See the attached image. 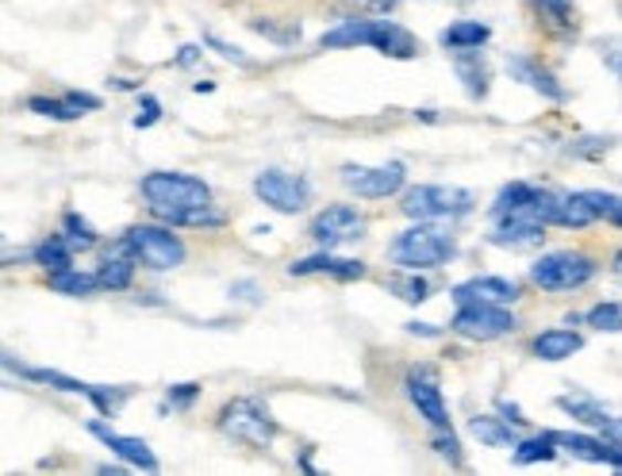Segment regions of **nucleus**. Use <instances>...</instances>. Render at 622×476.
Masks as SVG:
<instances>
[{
	"mask_svg": "<svg viewBox=\"0 0 622 476\" xmlns=\"http://www.w3.org/2000/svg\"><path fill=\"white\" fill-rule=\"evenodd\" d=\"M323 51H350V46H373L377 54L396 62L419 59V39L396 20H342L338 28L323 31Z\"/></svg>",
	"mask_w": 622,
	"mask_h": 476,
	"instance_id": "1",
	"label": "nucleus"
},
{
	"mask_svg": "<svg viewBox=\"0 0 622 476\" xmlns=\"http://www.w3.org/2000/svg\"><path fill=\"white\" fill-rule=\"evenodd\" d=\"M454 254H457V242L446 228H439V223H415V228L400 231L389 246L392 265H400V269H419V273L439 269V265H446Z\"/></svg>",
	"mask_w": 622,
	"mask_h": 476,
	"instance_id": "2",
	"label": "nucleus"
},
{
	"mask_svg": "<svg viewBox=\"0 0 622 476\" xmlns=\"http://www.w3.org/2000/svg\"><path fill=\"white\" fill-rule=\"evenodd\" d=\"M143 197L155 220L169 212H192V208L212 204V189L192 173H173V169H158V173L143 177Z\"/></svg>",
	"mask_w": 622,
	"mask_h": 476,
	"instance_id": "3",
	"label": "nucleus"
},
{
	"mask_svg": "<svg viewBox=\"0 0 622 476\" xmlns=\"http://www.w3.org/2000/svg\"><path fill=\"white\" fill-rule=\"evenodd\" d=\"M215 426L228 434L231 442H242L250 449H270L273 438L281 434L277 419L270 415L262 400H250V396H234L220 408L215 415Z\"/></svg>",
	"mask_w": 622,
	"mask_h": 476,
	"instance_id": "4",
	"label": "nucleus"
},
{
	"mask_svg": "<svg viewBox=\"0 0 622 476\" xmlns=\"http://www.w3.org/2000/svg\"><path fill=\"white\" fill-rule=\"evenodd\" d=\"M473 204V192L457 189V184H415V189L403 192L400 212L415 223H446L468 215Z\"/></svg>",
	"mask_w": 622,
	"mask_h": 476,
	"instance_id": "5",
	"label": "nucleus"
},
{
	"mask_svg": "<svg viewBox=\"0 0 622 476\" xmlns=\"http://www.w3.org/2000/svg\"><path fill=\"white\" fill-rule=\"evenodd\" d=\"M595 273H600V262L580 250H554L530 265V281L542 293H577V288L592 285Z\"/></svg>",
	"mask_w": 622,
	"mask_h": 476,
	"instance_id": "6",
	"label": "nucleus"
},
{
	"mask_svg": "<svg viewBox=\"0 0 622 476\" xmlns=\"http://www.w3.org/2000/svg\"><path fill=\"white\" fill-rule=\"evenodd\" d=\"M119 246L127 250V254L135 257L139 265H147V269H177V265L185 262V242L173 235V228L169 223H135V228L124 231V239H119Z\"/></svg>",
	"mask_w": 622,
	"mask_h": 476,
	"instance_id": "7",
	"label": "nucleus"
},
{
	"mask_svg": "<svg viewBox=\"0 0 622 476\" xmlns=\"http://www.w3.org/2000/svg\"><path fill=\"white\" fill-rule=\"evenodd\" d=\"M4 366L12 369V373L28 377V381L46 384V389L70 392V396H85L96 411H101V415H116V411L124 408V400L131 396V389H104V384H85V381H77V377L59 373V369H31V366H20V361H15L12 353H4Z\"/></svg>",
	"mask_w": 622,
	"mask_h": 476,
	"instance_id": "8",
	"label": "nucleus"
},
{
	"mask_svg": "<svg viewBox=\"0 0 622 476\" xmlns=\"http://www.w3.org/2000/svg\"><path fill=\"white\" fill-rule=\"evenodd\" d=\"M515 327H519V319L504 304H462L450 319V330L468 342H496L504 335H515Z\"/></svg>",
	"mask_w": 622,
	"mask_h": 476,
	"instance_id": "9",
	"label": "nucleus"
},
{
	"mask_svg": "<svg viewBox=\"0 0 622 476\" xmlns=\"http://www.w3.org/2000/svg\"><path fill=\"white\" fill-rule=\"evenodd\" d=\"M254 197L262 204H270L281 215H296L308 208L312 200V184L301 173H285V169H262L254 177Z\"/></svg>",
	"mask_w": 622,
	"mask_h": 476,
	"instance_id": "10",
	"label": "nucleus"
},
{
	"mask_svg": "<svg viewBox=\"0 0 622 476\" xmlns=\"http://www.w3.org/2000/svg\"><path fill=\"white\" fill-rule=\"evenodd\" d=\"M403 392H408L411 408L419 411V419H426L434 431H454L450 408H446V400H442L439 377H434L431 366H411L408 377H403Z\"/></svg>",
	"mask_w": 622,
	"mask_h": 476,
	"instance_id": "11",
	"label": "nucleus"
},
{
	"mask_svg": "<svg viewBox=\"0 0 622 476\" xmlns=\"http://www.w3.org/2000/svg\"><path fill=\"white\" fill-rule=\"evenodd\" d=\"M342 184L358 192L361 200H389L408 184L403 161H384V166H342Z\"/></svg>",
	"mask_w": 622,
	"mask_h": 476,
	"instance_id": "12",
	"label": "nucleus"
},
{
	"mask_svg": "<svg viewBox=\"0 0 622 476\" xmlns=\"http://www.w3.org/2000/svg\"><path fill=\"white\" fill-rule=\"evenodd\" d=\"M308 235L319 242L323 250L346 246V242H358L361 235H366V215L350 204H330L312 220Z\"/></svg>",
	"mask_w": 622,
	"mask_h": 476,
	"instance_id": "13",
	"label": "nucleus"
},
{
	"mask_svg": "<svg viewBox=\"0 0 622 476\" xmlns=\"http://www.w3.org/2000/svg\"><path fill=\"white\" fill-rule=\"evenodd\" d=\"M507 74L515 81H523L527 88H535V93L549 104L569 101V88H565L554 70H549L542 59H535V54H512V59H507Z\"/></svg>",
	"mask_w": 622,
	"mask_h": 476,
	"instance_id": "14",
	"label": "nucleus"
},
{
	"mask_svg": "<svg viewBox=\"0 0 622 476\" xmlns=\"http://www.w3.org/2000/svg\"><path fill=\"white\" fill-rule=\"evenodd\" d=\"M488 242L499 250H538L546 242V223L535 215H499Z\"/></svg>",
	"mask_w": 622,
	"mask_h": 476,
	"instance_id": "15",
	"label": "nucleus"
},
{
	"mask_svg": "<svg viewBox=\"0 0 622 476\" xmlns=\"http://www.w3.org/2000/svg\"><path fill=\"white\" fill-rule=\"evenodd\" d=\"M88 434H96V438H101L104 446H108L112 454L119 457V462L131 465V469L158 473V457H155V449H150L143 438H131V434H116V431H112V426H104L101 419H93V423H88Z\"/></svg>",
	"mask_w": 622,
	"mask_h": 476,
	"instance_id": "16",
	"label": "nucleus"
},
{
	"mask_svg": "<svg viewBox=\"0 0 622 476\" xmlns=\"http://www.w3.org/2000/svg\"><path fill=\"white\" fill-rule=\"evenodd\" d=\"M293 277H335V281H361L366 277V262L358 257H338L330 250H319L312 257H301V262L288 265Z\"/></svg>",
	"mask_w": 622,
	"mask_h": 476,
	"instance_id": "17",
	"label": "nucleus"
},
{
	"mask_svg": "<svg viewBox=\"0 0 622 476\" xmlns=\"http://www.w3.org/2000/svg\"><path fill=\"white\" fill-rule=\"evenodd\" d=\"M450 300L462 308V304H515L519 300V285L507 277H473V281H462V285H454V293H450Z\"/></svg>",
	"mask_w": 622,
	"mask_h": 476,
	"instance_id": "18",
	"label": "nucleus"
},
{
	"mask_svg": "<svg viewBox=\"0 0 622 476\" xmlns=\"http://www.w3.org/2000/svg\"><path fill=\"white\" fill-rule=\"evenodd\" d=\"M527 4L535 8L549 39H557V43H577L580 39V20L572 0H527Z\"/></svg>",
	"mask_w": 622,
	"mask_h": 476,
	"instance_id": "19",
	"label": "nucleus"
},
{
	"mask_svg": "<svg viewBox=\"0 0 622 476\" xmlns=\"http://www.w3.org/2000/svg\"><path fill=\"white\" fill-rule=\"evenodd\" d=\"M580 350H584V335L572 327H549L542 335L530 338V353L538 361H569Z\"/></svg>",
	"mask_w": 622,
	"mask_h": 476,
	"instance_id": "20",
	"label": "nucleus"
},
{
	"mask_svg": "<svg viewBox=\"0 0 622 476\" xmlns=\"http://www.w3.org/2000/svg\"><path fill=\"white\" fill-rule=\"evenodd\" d=\"M546 200V189H538V184L530 181H512L499 189L496 204H492V215H535L538 220V204Z\"/></svg>",
	"mask_w": 622,
	"mask_h": 476,
	"instance_id": "21",
	"label": "nucleus"
},
{
	"mask_svg": "<svg viewBox=\"0 0 622 476\" xmlns=\"http://www.w3.org/2000/svg\"><path fill=\"white\" fill-rule=\"evenodd\" d=\"M135 257L127 254L124 246H112V254L104 257L101 262V269H96V277H101V288L104 293H124V288H131V281H135Z\"/></svg>",
	"mask_w": 622,
	"mask_h": 476,
	"instance_id": "22",
	"label": "nucleus"
},
{
	"mask_svg": "<svg viewBox=\"0 0 622 476\" xmlns=\"http://www.w3.org/2000/svg\"><path fill=\"white\" fill-rule=\"evenodd\" d=\"M492 39V28L481 20H454L446 31L439 35V43L446 46L450 54H462V51H481L484 43Z\"/></svg>",
	"mask_w": 622,
	"mask_h": 476,
	"instance_id": "23",
	"label": "nucleus"
},
{
	"mask_svg": "<svg viewBox=\"0 0 622 476\" xmlns=\"http://www.w3.org/2000/svg\"><path fill=\"white\" fill-rule=\"evenodd\" d=\"M457 81L465 85L468 101H484L492 93V70L481 62V51H462L457 54Z\"/></svg>",
	"mask_w": 622,
	"mask_h": 476,
	"instance_id": "24",
	"label": "nucleus"
},
{
	"mask_svg": "<svg viewBox=\"0 0 622 476\" xmlns=\"http://www.w3.org/2000/svg\"><path fill=\"white\" fill-rule=\"evenodd\" d=\"M557 408L569 411V415L577 419L580 426H588V431H603V423L611 419V411L603 408L595 396H588V392H569V396H557Z\"/></svg>",
	"mask_w": 622,
	"mask_h": 476,
	"instance_id": "25",
	"label": "nucleus"
},
{
	"mask_svg": "<svg viewBox=\"0 0 622 476\" xmlns=\"http://www.w3.org/2000/svg\"><path fill=\"white\" fill-rule=\"evenodd\" d=\"M74 254H77V250L70 246L66 235H46V239L35 246V257H31V262H35L39 269H46V277H51V273L74 269Z\"/></svg>",
	"mask_w": 622,
	"mask_h": 476,
	"instance_id": "26",
	"label": "nucleus"
},
{
	"mask_svg": "<svg viewBox=\"0 0 622 476\" xmlns=\"http://www.w3.org/2000/svg\"><path fill=\"white\" fill-rule=\"evenodd\" d=\"M468 426H473V434L484 442V446H496V449L512 446L515 449V442H519V438H515V431H512V423H507L499 411H496V415H476Z\"/></svg>",
	"mask_w": 622,
	"mask_h": 476,
	"instance_id": "27",
	"label": "nucleus"
},
{
	"mask_svg": "<svg viewBox=\"0 0 622 476\" xmlns=\"http://www.w3.org/2000/svg\"><path fill=\"white\" fill-rule=\"evenodd\" d=\"M515 465H538V462H554L557 457V434L542 431V434H530V438L515 442Z\"/></svg>",
	"mask_w": 622,
	"mask_h": 476,
	"instance_id": "28",
	"label": "nucleus"
},
{
	"mask_svg": "<svg viewBox=\"0 0 622 476\" xmlns=\"http://www.w3.org/2000/svg\"><path fill=\"white\" fill-rule=\"evenodd\" d=\"M580 200L592 208L595 220H608L611 228L622 231V197L619 192H603V189H580Z\"/></svg>",
	"mask_w": 622,
	"mask_h": 476,
	"instance_id": "29",
	"label": "nucleus"
},
{
	"mask_svg": "<svg viewBox=\"0 0 622 476\" xmlns=\"http://www.w3.org/2000/svg\"><path fill=\"white\" fill-rule=\"evenodd\" d=\"M28 112H35V116H46V119H59V124H74L85 112L77 108L70 96H62V101H51V96H28V104H23Z\"/></svg>",
	"mask_w": 622,
	"mask_h": 476,
	"instance_id": "30",
	"label": "nucleus"
},
{
	"mask_svg": "<svg viewBox=\"0 0 622 476\" xmlns=\"http://www.w3.org/2000/svg\"><path fill=\"white\" fill-rule=\"evenodd\" d=\"M250 31L254 35H262V39H270V43H277V46H296L301 43V23L296 20H265V15H257V20H250Z\"/></svg>",
	"mask_w": 622,
	"mask_h": 476,
	"instance_id": "31",
	"label": "nucleus"
},
{
	"mask_svg": "<svg viewBox=\"0 0 622 476\" xmlns=\"http://www.w3.org/2000/svg\"><path fill=\"white\" fill-rule=\"evenodd\" d=\"M51 288L59 296H93L96 288H101V277H96V273H81V269L51 273Z\"/></svg>",
	"mask_w": 622,
	"mask_h": 476,
	"instance_id": "32",
	"label": "nucleus"
},
{
	"mask_svg": "<svg viewBox=\"0 0 622 476\" xmlns=\"http://www.w3.org/2000/svg\"><path fill=\"white\" fill-rule=\"evenodd\" d=\"M615 135H580V139H569L565 142V155L569 158H580V161H600L608 150H615Z\"/></svg>",
	"mask_w": 622,
	"mask_h": 476,
	"instance_id": "33",
	"label": "nucleus"
},
{
	"mask_svg": "<svg viewBox=\"0 0 622 476\" xmlns=\"http://www.w3.org/2000/svg\"><path fill=\"white\" fill-rule=\"evenodd\" d=\"M389 288H392L396 296H400L403 304H423V300H431V285H426V277H419V269L396 273V277L389 281Z\"/></svg>",
	"mask_w": 622,
	"mask_h": 476,
	"instance_id": "34",
	"label": "nucleus"
},
{
	"mask_svg": "<svg viewBox=\"0 0 622 476\" xmlns=\"http://www.w3.org/2000/svg\"><path fill=\"white\" fill-rule=\"evenodd\" d=\"M584 322L600 335H622V300H603L584 311Z\"/></svg>",
	"mask_w": 622,
	"mask_h": 476,
	"instance_id": "35",
	"label": "nucleus"
},
{
	"mask_svg": "<svg viewBox=\"0 0 622 476\" xmlns=\"http://www.w3.org/2000/svg\"><path fill=\"white\" fill-rule=\"evenodd\" d=\"M62 235L70 239V246H74V250H93V246H96L93 223H88L85 215H77V212H66V215H62Z\"/></svg>",
	"mask_w": 622,
	"mask_h": 476,
	"instance_id": "36",
	"label": "nucleus"
},
{
	"mask_svg": "<svg viewBox=\"0 0 622 476\" xmlns=\"http://www.w3.org/2000/svg\"><path fill=\"white\" fill-rule=\"evenodd\" d=\"M595 54H600V62L611 70L619 81H622V35H603L595 39Z\"/></svg>",
	"mask_w": 622,
	"mask_h": 476,
	"instance_id": "37",
	"label": "nucleus"
},
{
	"mask_svg": "<svg viewBox=\"0 0 622 476\" xmlns=\"http://www.w3.org/2000/svg\"><path fill=\"white\" fill-rule=\"evenodd\" d=\"M431 449H434V454H439V457H446L450 465H457V469H462V465H465L462 442H457V434H454V431H439V434H434V438H431Z\"/></svg>",
	"mask_w": 622,
	"mask_h": 476,
	"instance_id": "38",
	"label": "nucleus"
},
{
	"mask_svg": "<svg viewBox=\"0 0 622 476\" xmlns=\"http://www.w3.org/2000/svg\"><path fill=\"white\" fill-rule=\"evenodd\" d=\"M204 46H212L223 62H234V66H254V59H250L246 51H239V46L228 43V39H220V35H204Z\"/></svg>",
	"mask_w": 622,
	"mask_h": 476,
	"instance_id": "39",
	"label": "nucleus"
},
{
	"mask_svg": "<svg viewBox=\"0 0 622 476\" xmlns=\"http://www.w3.org/2000/svg\"><path fill=\"white\" fill-rule=\"evenodd\" d=\"M158 119H161V101H158V96H150V93H143L139 96V112H135L131 124L139 127V131H147V127H155Z\"/></svg>",
	"mask_w": 622,
	"mask_h": 476,
	"instance_id": "40",
	"label": "nucleus"
},
{
	"mask_svg": "<svg viewBox=\"0 0 622 476\" xmlns=\"http://www.w3.org/2000/svg\"><path fill=\"white\" fill-rule=\"evenodd\" d=\"M200 396V384L197 381H185V384H173V389L166 392V408H177V411H189L192 403Z\"/></svg>",
	"mask_w": 622,
	"mask_h": 476,
	"instance_id": "41",
	"label": "nucleus"
},
{
	"mask_svg": "<svg viewBox=\"0 0 622 476\" xmlns=\"http://www.w3.org/2000/svg\"><path fill=\"white\" fill-rule=\"evenodd\" d=\"M200 59H204V46H197V43H185L181 51L173 54V66H177V70H192Z\"/></svg>",
	"mask_w": 622,
	"mask_h": 476,
	"instance_id": "42",
	"label": "nucleus"
},
{
	"mask_svg": "<svg viewBox=\"0 0 622 476\" xmlns=\"http://www.w3.org/2000/svg\"><path fill=\"white\" fill-rule=\"evenodd\" d=\"M496 411H499V415H504L512 426H530V419L523 415V408H519V403H512V400H496Z\"/></svg>",
	"mask_w": 622,
	"mask_h": 476,
	"instance_id": "43",
	"label": "nucleus"
},
{
	"mask_svg": "<svg viewBox=\"0 0 622 476\" xmlns=\"http://www.w3.org/2000/svg\"><path fill=\"white\" fill-rule=\"evenodd\" d=\"M66 96L77 104L81 112H101V96H93V93H81V88H70Z\"/></svg>",
	"mask_w": 622,
	"mask_h": 476,
	"instance_id": "44",
	"label": "nucleus"
},
{
	"mask_svg": "<svg viewBox=\"0 0 622 476\" xmlns=\"http://www.w3.org/2000/svg\"><path fill=\"white\" fill-rule=\"evenodd\" d=\"M231 296H239V300H246V304H257L262 288H257L254 281H239V285H231Z\"/></svg>",
	"mask_w": 622,
	"mask_h": 476,
	"instance_id": "45",
	"label": "nucleus"
},
{
	"mask_svg": "<svg viewBox=\"0 0 622 476\" xmlns=\"http://www.w3.org/2000/svg\"><path fill=\"white\" fill-rule=\"evenodd\" d=\"M358 8H366V12H377V15H389L396 4H403V0H354Z\"/></svg>",
	"mask_w": 622,
	"mask_h": 476,
	"instance_id": "46",
	"label": "nucleus"
},
{
	"mask_svg": "<svg viewBox=\"0 0 622 476\" xmlns=\"http://www.w3.org/2000/svg\"><path fill=\"white\" fill-rule=\"evenodd\" d=\"M408 335H419V338H439L442 330L434 327V322H419V319H411V322H408Z\"/></svg>",
	"mask_w": 622,
	"mask_h": 476,
	"instance_id": "47",
	"label": "nucleus"
},
{
	"mask_svg": "<svg viewBox=\"0 0 622 476\" xmlns=\"http://www.w3.org/2000/svg\"><path fill=\"white\" fill-rule=\"evenodd\" d=\"M603 438H611V442H619V446H622V415H611L608 419V423H603Z\"/></svg>",
	"mask_w": 622,
	"mask_h": 476,
	"instance_id": "48",
	"label": "nucleus"
},
{
	"mask_svg": "<svg viewBox=\"0 0 622 476\" xmlns=\"http://www.w3.org/2000/svg\"><path fill=\"white\" fill-rule=\"evenodd\" d=\"M108 85H112V88H119V93H135V88H139V85H135V81H127V77H112Z\"/></svg>",
	"mask_w": 622,
	"mask_h": 476,
	"instance_id": "49",
	"label": "nucleus"
},
{
	"mask_svg": "<svg viewBox=\"0 0 622 476\" xmlns=\"http://www.w3.org/2000/svg\"><path fill=\"white\" fill-rule=\"evenodd\" d=\"M127 469H131V465H101V469H96V473H101V476H124Z\"/></svg>",
	"mask_w": 622,
	"mask_h": 476,
	"instance_id": "50",
	"label": "nucleus"
},
{
	"mask_svg": "<svg viewBox=\"0 0 622 476\" xmlns=\"http://www.w3.org/2000/svg\"><path fill=\"white\" fill-rule=\"evenodd\" d=\"M611 273H615V277L622 281V246L615 250V257H611Z\"/></svg>",
	"mask_w": 622,
	"mask_h": 476,
	"instance_id": "51",
	"label": "nucleus"
},
{
	"mask_svg": "<svg viewBox=\"0 0 622 476\" xmlns=\"http://www.w3.org/2000/svg\"><path fill=\"white\" fill-rule=\"evenodd\" d=\"M301 469H304V473H315V465H312V449H304V454H301Z\"/></svg>",
	"mask_w": 622,
	"mask_h": 476,
	"instance_id": "52",
	"label": "nucleus"
},
{
	"mask_svg": "<svg viewBox=\"0 0 622 476\" xmlns=\"http://www.w3.org/2000/svg\"><path fill=\"white\" fill-rule=\"evenodd\" d=\"M415 116H419V119H426V124H439V116H434V112H431V108H419V112H415Z\"/></svg>",
	"mask_w": 622,
	"mask_h": 476,
	"instance_id": "53",
	"label": "nucleus"
},
{
	"mask_svg": "<svg viewBox=\"0 0 622 476\" xmlns=\"http://www.w3.org/2000/svg\"><path fill=\"white\" fill-rule=\"evenodd\" d=\"M212 81H197V85H192V93H212Z\"/></svg>",
	"mask_w": 622,
	"mask_h": 476,
	"instance_id": "54",
	"label": "nucleus"
}]
</instances>
